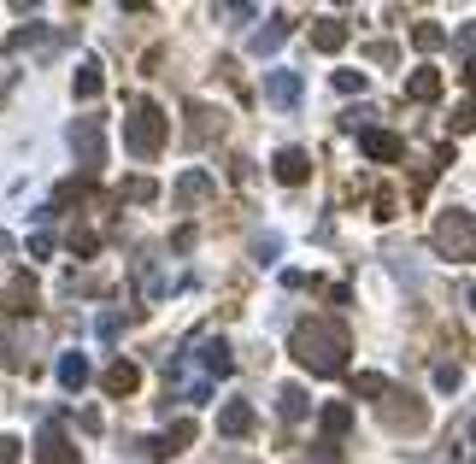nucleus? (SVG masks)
<instances>
[{
  "label": "nucleus",
  "instance_id": "f257e3e1",
  "mask_svg": "<svg viewBox=\"0 0 476 464\" xmlns=\"http://www.w3.org/2000/svg\"><path fill=\"white\" fill-rule=\"evenodd\" d=\"M288 352H295V365L312 370V377H341V370H347V324H336V318H306V324L295 329V341H288Z\"/></svg>",
  "mask_w": 476,
  "mask_h": 464
},
{
  "label": "nucleus",
  "instance_id": "f03ea898",
  "mask_svg": "<svg viewBox=\"0 0 476 464\" xmlns=\"http://www.w3.org/2000/svg\"><path fill=\"white\" fill-rule=\"evenodd\" d=\"M165 136H171V118L159 112L154 100H136V106H129V118H124V153L129 159H159Z\"/></svg>",
  "mask_w": 476,
  "mask_h": 464
},
{
  "label": "nucleus",
  "instance_id": "7ed1b4c3",
  "mask_svg": "<svg viewBox=\"0 0 476 464\" xmlns=\"http://www.w3.org/2000/svg\"><path fill=\"white\" fill-rule=\"evenodd\" d=\"M435 247L447 259H471V211L464 206H453L441 224H435Z\"/></svg>",
  "mask_w": 476,
  "mask_h": 464
},
{
  "label": "nucleus",
  "instance_id": "20e7f679",
  "mask_svg": "<svg viewBox=\"0 0 476 464\" xmlns=\"http://www.w3.org/2000/svg\"><path fill=\"white\" fill-rule=\"evenodd\" d=\"M71 153H77V165H83V170H100V159H106L100 118H77V124H71Z\"/></svg>",
  "mask_w": 476,
  "mask_h": 464
},
{
  "label": "nucleus",
  "instance_id": "39448f33",
  "mask_svg": "<svg viewBox=\"0 0 476 464\" xmlns=\"http://www.w3.org/2000/svg\"><path fill=\"white\" fill-rule=\"evenodd\" d=\"M36 464H83V452H77L65 435H59V423H47L42 441H36Z\"/></svg>",
  "mask_w": 476,
  "mask_h": 464
},
{
  "label": "nucleus",
  "instance_id": "423d86ee",
  "mask_svg": "<svg viewBox=\"0 0 476 464\" xmlns=\"http://www.w3.org/2000/svg\"><path fill=\"white\" fill-rule=\"evenodd\" d=\"M265 100L282 106V112H295L300 106V70H265Z\"/></svg>",
  "mask_w": 476,
  "mask_h": 464
},
{
  "label": "nucleus",
  "instance_id": "0eeeda50",
  "mask_svg": "<svg viewBox=\"0 0 476 464\" xmlns=\"http://www.w3.org/2000/svg\"><path fill=\"white\" fill-rule=\"evenodd\" d=\"M271 170H277V183L300 188V183L312 177V153H306V147H282V153L271 159Z\"/></svg>",
  "mask_w": 476,
  "mask_h": 464
},
{
  "label": "nucleus",
  "instance_id": "6e6552de",
  "mask_svg": "<svg viewBox=\"0 0 476 464\" xmlns=\"http://www.w3.org/2000/svg\"><path fill=\"white\" fill-rule=\"evenodd\" d=\"M253 429H259V418H253V406H247V400H230V406L218 411V435H230V441H247Z\"/></svg>",
  "mask_w": 476,
  "mask_h": 464
},
{
  "label": "nucleus",
  "instance_id": "1a4fd4ad",
  "mask_svg": "<svg viewBox=\"0 0 476 464\" xmlns=\"http://www.w3.org/2000/svg\"><path fill=\"white\" fill-rule=\"evenodd\" d=\"M359 147H364V159H377V165H394V159L406 153V141H400V136H388V129H364V136H359Z\"/></svg>",
  "mask_w": 476,
  "mask_h": 464
},
{
  "label": "nucleus",
  "instance_id": "9d476101",
  "mask_svg": "<svg viewBox=\"0 0 476 464\" xmlns=\"http://www.w3.org/2000/svg\"><path fill=\"white\" fill-rule=\"evenodd\" d=\"M318 429H323V447H336V441L353 429V406L347 400H330V406L318 411Z\"/></svg>",
  "mask_w": 476,
  "mask_h": 464
},
{
  "label": "nucleus",
  "instance_id": "9b49d317",
  "mask_svg": "<svg viewBox=\"0 0 476 464\" xmlns=\"http://www.w3.org/2000/svg\"><path fill=\"white\" fill-rule=\"evenodd\" d=\"M200 370H206V377H230V370H236L230 341H200Z\"/></svg>",
  "mask_w": 476,
  "mask_h": 464
},
{
  "label": "nucleus",
  "instance_id": "f8f14e48",
  "mask_svg": "<svg viewBox=\"0 0 476 464\" xmlns=\"http://www.w3.org/2000/svg\"><path fill=\"white\" fill-rule=\"evenodd\" d=\"M312 47H318V54H341V47H347V24H341V18H318V24H312Z\"/></svg>",
  "mask_w": 476,
  "mask_h": 464
},
{
  "label": "nucleus",
  "instance_id": "ddd939ff",
  "mask_svg": "<svg viewBox=\"0 0 476 464\" xmlns=\"http://www.w3.org/2000/svg\"><path fill=\"white\" fill-rule=\"evenodd\" d=\"M100 388H106V394H118V400H124V394H136V388H141V370L129 365V359H118V365L106 370V377H100Z\"/></svg>",
  "mask_w": 476,
  "mask_h": 464
},
{
  "label": "nucleus",
  "instance_id": "4468645a",
  "mask_svg": "<svg viewBox=\"0 0 476 464\" xmlns=\"http://www.w3.org/2000/svg\"><path fill=\"white\" fill-rule=\"evenodd\" d=\"M282 42H288V18H265V29H259V36H253V54H259V59H265V54H277V47Z\"/></svg>",
  "mask_w": 476,
  "mask_h": 464
},
{
  "label": "nucleus",
  "instance_id": "2eb2a0df",
  "mask_svg": "<svg viewBox=\"0 0 476 464\" xmlns=\"http://www.w3.org/2000/svg\"><path fill=\"white\" fill-rule=\"evenodd\" d=\"M206 195H212L206 170H182V177H177V200H182V206H195V200H206Z\"/></svg>",
  "mask_w": 476,
  "mask_h": 464
},
{
  "label": "nucleus",
  "instance_id": "dca6fc26",
  "mask_svg": "<svg viewBox=\"0 0 476 464\" xmlns=\"http://www.w3.org/2000/svg\"><path fill=\"white\" fill-rule=\"evenodd\" d=\"M277 411H282V418H288V423H300V418H306V411H312L306 388H295V382H288V388H282V394H277Z\"/></svg>",
  "mask_w": 476,
  "mask_h": 464
},
{
  "label": "nucleus",
  "instance_id": "f3484780",
  "mask_svg": "<svg viewBox=\"0 0 476 464\" xmlns=\"http://www.w3.org/2000/svg\"><path fill=\"white\" fill-rule=\"evenodd\" d=\"M71 83H77V100H95L100 88H106V77H100V65H95V59H83V65H77V77H71Z\"/></svg>",
  "mask_w": 476,
  "mask_h": 464
},
{
  "label": "nucleus",
  "instance_id": "a211bd4d",
  "mask_svg": "<svg viewBox=\"0 0 476 464\" xmlns=\"http://www.w3.org/2000/svg\"><path fill=\"white\" fill-rule=\"evenodd\" d=\"M406 95L412 100H441V70H412V77H406Z\"/></svg>",
  "mask_w": 476,
  "mask_h": 464
},
{
  "label": "nucleus",
  "instance_id": "6ab92c4d",
  "mask_svg": "<svg viewBox=\"0 0 476 464\" xmlns=\"http://www.w3.org/2000/svg\"><path fill=\"white\" fill-rule=\"evenodd\" d=\"M59 382H65L71 394L88 382V359H83V352H65V359H59Z\"/></svg>",
  "mask_w": 476,
  "mask_h": 464
},
{
  "label": "nucleus",
  "instance_id": "aec40b11",
  "mask_svg": "<svg viewBox=\"0 0 476 464\" xmlns=\"http://www.w3.org/2000/svg\"><path fill=\"white\" fill-rule=\"evenodd\" d=\"M159 441H165V452H171V459H177V452L188 447V441H195V423H188V418H177V423H171V429H165V435H159Z\"/></svg>",
  "mask_w": 476,
  "mask_h": 464
},
{
  "label": "nucleus",
  "instance_id": "412c9836",
  "mask_svg": "<svg viewBox=\"0 0 476 464\" xmlns=\"http://www.w3.org/2000/svg\"><path fill=\"white\" fill-rule=\"evenodd\" d=\"M412 42H418V54H441V47H447V29L418 24V29H412Z\"/></svg>",
  "mask_w": 476,
  "mask_h": 464
},
{
  "label": "nucleus",
  "instance_id": "4be33fe9",
  "mask_svg": "<svg viewBox=\"0 0 476 464\" xmlns=\"http://www.w3.org/2000/svg\"><path fill=\"white\" fill-rule=\"evenodd\" d=\"M388 400V382H382V377H371V370H359V377H353V400Z\"/></svg>",
  "mask_w": 476,
  "mask_h": 464
},
{
  "label": "nucleus",
  "instance_id": "5701e85b",
  "mask_svg": "<svg viewBox=\"0 0 476 464\" xmlns=\"http://www.w3.org/2000/svg\"><path fill=\"white\" fill-rule=\"evenodd\" d=\"M336 88L341 95H364V70H336Z\"/></svg>",
  "mask_w": 476,
  "mask_h": 464
},
{
  "label": "nucleus",
  "instance_id": "b1692460",
  "mask_svg": "<svg viewBox=\"0 0 476 464\" xmlns=\"http://www.w3.org/2000/svg\"><path fill=\"white\" fill-rule=\"evenodd\" d=\"M154 195H159V188L147 183V177H129V183H124V200H154Z\"/></svg>",
  "mask_w": 476,
  "mask_h": 464
},
{
  "label": "nucleus",
  "instance_id": "393cba45",
  "mask_svg": "<svg viewBox=\"0 0 476 464\" xmlns=\"http://www.w3.org/2000/svg\"><path fill=\"white\" fill-rule=\"evenodd\" d=\"M253 253H259V259H277L282 253V236H259V241H253Z\"/></svg>",
  "mask_w": 476,
  "mask_h": 464
},
{
  "label": "nucleus",
  "instance_id": "a878e982",
  "mask_svg": "<svg viewBox=\"0 0 476 464\" xmlns=\"http://www.w3.org/2000/svg\"><path fill=\"white\" fill-rule=\"evenodd\" d=\"M95 247H100V241L88 236V229H77V236H71V253H83V259H88V253H95Z\"/></svg>",
  "mask_w": 476,
  "mask_h": 464
},
{
  "label": "nucleus",
  "instance_id": "bb28decb",
  "mask_svg": "<svg viewBox=\"0 0 476 464\" xmlns=\"http://www.w3.org/2000/svg\"><path fill=\"white\" fill-rule=\"evenodd\" d=\"M435 382H441V388H459L464 370H459V365H441V370H435Z\"/></svg>",
  "mask_w": 476,
  "mask_h": 464
},
{
  "label": "nucleus",
  "instance_id": "cd10ccee",
  "mask_svg": "<svg viewBox=\"0 0 476 464\" xmlns=\"http://www.w3.org/2000/svg\"><path fill=\"white\" fill-rule=\"evenodd\" d=\"M18 447H24L18 435H0V464H18Z\"/></svg>",
  "mask_w": 476,
  "mask_h": 464
},
{
  "label": "nucleus",
  "instance_id": "c85d7f7f",
  "mask_svg": "<svg viewBox=\"0 0 476 464\" xmlns=\"http://www.w3.org/2000/svg\"><path fill=\"white\" fill-rule=\"evenodd\" d=\"M36 36H42V29L29 24V29H18V36H13V42H6V47H13V54H24V47H29V42H36Z\"/></svg>",
  "mask_w": 476,
  "mask_h": 464
},
{
  "label": "nucleus",
  "instance_id": "c756f323",
  "mask_svg": "<svg viewBox=\"0 0 476 464\" xmlns=\"http://www.w3.org/2000/svg\"><path fill=\"white\" fill-rule=\"evenodd\" d=\"M54 253V236H29V259H47Z\"/></svg>",
  "mask_w": 476,
  "mask_h": 464
}]
</instances>
